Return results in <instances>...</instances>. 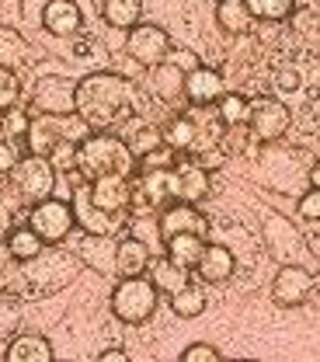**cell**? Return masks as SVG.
<instances>
[{"instance_id": "1f68e13d", "label": "cell", "mask_w": 320, "mask_h": 362, "mask_svg": "<svg viewBox=\"0 0 320 362\" xmlns=\"http://www.w3.org/2000/svg\"><path fill=\"white\" fill-rule=\"evenodd\" d=\"M254 21H285L296 11V0H247Z\"/></svg>"}, {"instance_id": "f1b7e54d", "label": "cell", "mask_w": 320, "mask_h": 362, "mask_svg": "<svg viewBox=\"0 0 320 362\" xmlns=\"http://www.w3.org/2000/svg\"><path fill=\"white\" fill-rule=\"evenodd\" d=\"M265 237H268L272 255H278V258H282V244H289L292 251H300V247H303L300 233L292 230V223H285L282 216H268V220H265Z\"/></svg>"}, {"instance_id": "83f0119b", "label": "cell", "mask_w": 320, "mask_h": 362, "mask_svg": "<svg viewBox=\"0 0 320 362\" xmlns=\"http://www.w3.org/2000/svg\"><path fill=\"white\" fill-rule=\"evenodd\" d=\"M216 115H220L223 126H247V119H251V98H244L237 90H227L216 101Z\"/></svg>"}, {"instance_id": "ee69618b", "label": "cell", "mask_w": 320, "mask_h": 362, "mask_svg": "<svg viewBox=\"0 0 320 362\" xmlns=\"http://www.w3.org/2000/svg\"><path fill=\"white\" fill-rule=\"evenodd\" d=\"M310 188H320V160L310 168Z\"/></svg>"}, {"instance_id": "9a60e30c", "label": "cell", "mask_w": 320, "mask_h": 362, "mask_svg": "<svg viewBox=\"0 0 320 362\" xmlns=\"http://www.w3.org/2000/svg\"><path fill=\"white\" fill-rule=\"evenodd\" d=\"M42 28L56 39H73L84 28V11L73 0H46L42 7Z\"/></svg>"}, {"instance_id": "ffe728a7", "label": "cell", "mask_w": 320, "mask_h": 362, "mask_svg": "<svg viewBox=\"0 0 320 362\" xmlns=\"http://www.w3.org/2000/svg\"><path fill=\"white\" fill-rule=\"evenodd\" d=\"M160 133H164V143H167V146H174L178 153H191V150L198 146V122H195V115H191V112H178V115H171V119L160 126Z\"/></svg>"}, {"instance_id": "f35d334b", "label": "cell", "mask_w": 320, "mask_h": 362, "mask_svg": "<svg viewBox=\"0 0 320 362\" xmlns=\"http://www.w3.org/2000/svg\"><path fill=\"white\" fill-rule=\"evenodd\" d=\"M300 216L303 220H320V188H310L307 195H300Z\"/></svg>"}, {"instance_id": "d590c367", "label": "cell", "mask_w": 320, "mask_h": 362, "mask_svg": "<svg viewBox=\"0 0 320 362\" xmlns=\"http://www.w3.org/2000/svg\"><path fill=\"white\" fill-rule=\"evenodd\" d=\"M18 160H21V150H18V143H14V139H7V136L0 133V178H7V175L18 168Z\"/></svg>"}, {"instance_id": "30bf717a", "label": "cell", "mask_w": 320, "mask_h": 362, "mask_svg": "<svg viewBox=\"0 0 320 362\" xmlns=\"http://www.w3.org/2000/svg\"><path fill=\"white\" fill-rule=\"evenodd\" d=\"M73 90L77 84L66 81V77H42L35 90H32V101H28V112L32 115H66L73 112Z\"/></svg>"}, {"instance_id": "4fadbf2b", "label": "cell", "mask_w": 320, "mask_h": 362, "mask_svg": "<svg viewBox=\"0 0 320 362\" xmlns=\"http://www.w3.org/2000/svg\"><path fill=\"white\" fill-rule=\"evenodd\" d=\"M223 94H227V84H223V74L216 66H195L184 81V98L191 108H209Z\"/></svg>"}, {"instance_id": "8fae6325", "label": "cell", "mask_w": 320, "mask_h": 362, "mask_svg": "<svg viewBox=\"0 0 320 362\" xmlns=\"http://www.w3.org/2000/svg\"><path fill=\"white\" fill-rule=\"evenodd\" d=\"M73 220L77 226L84 230V233H97V237H112L115 230H122L126 223V216H112V213H105V209H97L91 202V195H88V185H81L77 178V188H73Z\"/></svg>"}, {"instance_id": "7402d4cb", "label": "cell", "mask_w": 320, "mask_h": 362, "mask_svg": "<svg viewBox=\"0 0 320 362\" xmlns=\"http://www.w3.org/2000/svg\"><path fill=\"white\" fill-rule=\"evenodd\" d=\"M216 25L227 35H251L254 32V14L247 0H220L216 4Z\"/></svg>"}, {"instance_id": "f546056e", "label": "cell", "mask_w": 320, "mask_h": 362, "mask_svg": "<svg viewBox=\"0 0 320 362\" xmlns=\"http://www.w3.org/2000/svg\"><path fill=\"white\" fill-rule=\"evenodd\" d=\"M171 310L178 317H198L206 310V293H202V286H195V282L182 286V289L171 296Z\"/></svg>"}, {"instance_id": "277c9868", "label": "cell", "mask_w": 320, "mask_h": 362, "mask_svg": "<svg viewBox=\"0 0 320 362\" xmlns=\"http://www.w3.org/2000/svg\"><path fill=\"white\" fill-rule=\"evenodd\" d=\"M7 178H11L18 199H21L25 206H35V202H42V199L52 195V188H56V168H52L49 157L28 153V157L18 160V168H14Z\"/></svg>"}, {"instance_id": "8992f818", "label": "cell", "mask_w": 320, "mask_h": 362, "mask_svg": "<svg viewBox=\"0 0 320 362\" xmlns=\"http://www.w3.org/2000/svg\"><path fill=\"white\" fill-rule=\"evenodd\" d=\"M247 126H251L254 139L275 143V139H282V136L289 133L292 112L278 98H272V94H258V98H251V119H247Z\"/></svg>"}, {"instance_id": "ba28073f", "label": "cell", "mask_w": 320, "mask_h": 362, "mask_svg": "<svg viewBox=\"0 0 320 362\" xmlns=\"http://www.w3.org/2000/svg\"><path fill=\"white\" fill-rule=\"evenodd\" d=\"M88 195L97 209L112 216H129L133 206V175H105V178L88 181Z\"/></svg>"}, {"instance_id": "3957f363", "label": "cell", "mask_w": 320, "mask_h": 362, "mask_svg": "<svg viewBox=\"0 0 320 362\" xmlns=\"http://www.w3.org/2000/svg\"><path fill=\"white\" fill-rule=\"evenodd\" d=\"M157 300H160V289L153 286L150 275H129L112 289L108 307L122 324H146L157 310Z\"/></svg>"}, {"instance_id": "484cf974", "label": "cell", "mask_w": 320, "mask_h": 362, "mask_svg": "<svg viewBox=\"0 0 320 362\" xmlns=\"http://www.w3.org/2000/svg\"><path fill=\"white\" fill-rule=\"evenodd\" d=\"M129 136H126V143H129V150H133V157H146L150 150H157L160 143H164V133H160V126H153V122H146V119H139L133 115L129 122Z\"/></svg>"}, {"instance_id": "52a82bcc", "label": "cell", "mask_w": 320, "mask_h": 362, "mask_svg": "<svg viewBox=\"0 0 320 362\" xmlns=\"http://www.w3.org/2000/svg\"><path fill=\"white\" fill-rule=\"evenodd\" d=\"M126 52H129L133 63H139V66L150 70V66H157V63L167 59V52H171V35H167V28H160V25H153V21H143L136 28H129Z\"/></svg>"}, {"instance_id": "60d3db41", "label": "cell", "mask_w": 320, "mask_h": 362, "mask_svg": "<svg viewBox=\"0 0 320 362\" xmlns=\"http://www.w3.org/2000/svg\"><path fill=\"white\" fill-rule=\"evenodd\" d=\"M167 59H171L174 66H182L184 74H191L195 66H202V63H198V56H195L191 49H174V45H171V52H167Z\"/></svg>"}, {"instance_id": "7bdbcfd3", "label": "cell", "mask_w": 320, "mask_h": 362, "mask_svg": "<svg viewBox=\"0 0 320 362\" xmlns=\"http://www.w3.org/2000/svg\"><path fill=\"white\" fill-rule=\"evenodd\" d=\"M97 359L101 362H129V352H126V349H108V352H101Z\"/></svg>"}, {"instance_id": "ac0fdd59", "label": "cell", "mask_w": 320, "mask_h": 362, "mask_svg": "<svg viewBox=\"0 0 320 362\" xmlns=\"http://www.w3.org/2000/svg\"><path fill=\"white\" fill-rule=\"evenodd\" d=\"M150 262H153V255H150V247H146L139 237H122V240L115 244V272H119V279L146 275Z\"/></svg>"}, {"instance_id": "e0dca14e", "label": "cell", "mask_w": 320, "mask_h": 362, "mask_svg": "<svg viewBox=\"0 0 320 362\" xmlns=\"http://www.w3.org/2000/svg\"><path fill=\"white\" fill-rule=\"evenodd\" d=\"M184 81H188V74H184L182 66H174L171 59L150 66V94L160 98V101H167V105L184 98Z\"/></svg>"}, {"instance_id": "cb8c5ba5", "label": "cell", "mask_w": 320, "mask_h": 362, "mask_svg": "<svg viewBox=\"0 0 320 362\" xmlns=\"http://www.w3.org/2000/svg\"><path fill=\"white\" fill-rule=\"evenodd\" d=\"M146 275L153 279V286H157L164 296H174L182 286H188V282H191V279H188L191 272L182 269V265H174L167 255H164V258H153V262H150V269H146Z\"/></svg>"}, {"instance_id": "d6a6232c", "label": "cell", "mask_w": 320, "mask_h": 362, "mask_svg": "<svg viewBox=\"0 0 320 362\" xmlns=\"http://www.w3.org/2000/svg\"><path fill=\"white\" fill-rule=\"evenodd\" d=\"M21 101V81H18V70H7L0 66V115Z\"/></svg>"}, {"instance_id": "4316f807", "label": "cell", "mask_w": 320, "mask_h": 362, "mask_svg": "<svg viewBox=\"0 0 320 362\" xmlns=\"http://www.w3.org/2000/svg\"><path fill=\"white\" fill-rule=\"evenodd\" d=\"M101 14H105V21H108L112 28L129 32V28H136L139 25L143 0H105V4H101Z\"/></svg>"}, {"instance_id": "6da1fadb", "label": "cell", "mask_w": 320, "mask_h": 362, "mask_svg": "<svg viewBox=\"0 0 320 362\" xmlns=\"http://www.w3.org/2000/svg\"><path fill=\"white\" fill-rule=\"evenodd\" d=\"M139 101L136 84L126 81L122 74H108V70H94L84 81H77L73 90V112L84 115L91 122V129H115L122 122H129Z\"/></svg>"}, {"instance_id": "5b68a950", "label": "cell", "mask_w": 320, "mask_h": 362, "mask_svg": "<svg viewBox=\"0 0 320 362\" xmlns=\"http://www.w3.org/2000/svg\"><path fill=\"white\" fill-rule=\"evenodd\" d=\"M73 206L66 202V199H42V202H35L32 206V213H28V226L46 240V244H63L66 237H70V230H73Z\"/></svg>"}, {"instance_id": "7c38bea8", "label": "cell", "mask_w": 320, "mask_h": 362, "mask_svg": "<svg viewBox=\"0 0 320 362\" xmlns=\"http://www.w3.org/2000/svg\"><path fill=\"white\" fill-rule=\"evenodd\" d=\"M310 279H314V275L303 269V265L285 262L272 279V300L278 307H300V303L310 296Z\"/></svg>"}, {"instance_id": "74e56055", "label": "cell", "mask_w": 320, "mask_h": 362, "mask_svg": "<svg viewBox=\"0 0 320 362\" xmlns=\"http://www.w3.org/2000/svg\"><path fill=\"white\" fill-rule=\"evenodd\" d=\"M191 157H195V160H198L206 171H216V168H223V164H227V153H223V146H202V150H195Z\"/></svg>"}, {"instance_id": "d4e9b609", "label": "cell", "mask_w": 320, "mask_h": 362, "mask_svg": "<svg viewBox=\"0 0 320 362\" xmlns=\"http://www.w3.org/2000/svg\"><path fill=\"white\" fill-rule=\"evenodd\" d=\"M4 244H7L11 258H14V262H21V265H25V262H35V258L46 251V240H42V237H39L28 223L14 226V230H11V237H7Z\"/></svg>"}, {"instance_id": "ab89813d", "label": "cell", "mask_w": 320, "mask_h": 362, "mask_svg": "<svg viewBox=\"0 0 320 362\" xmlns=\"http://www.w3.org/2000/svg\"><path fill=\"white\" fill-rule=\"evenodd\" d=\"M73 59H91V56H101V45L88 39V35H73V49H70Z\"/></svg>"}, {"instance_id": "b9f144b4", "label": "cell", "mask_w": 320, "mask_h": 362, "mask_svg": "<svg viewBox=\"0 0 320 362\" xmlns=\"http://www.w3.org/2000/svg\"><path fill=\"white\" fill-rule=\"evenodd\" d=\"M11 262H14V258H11L7 244H0V286H4V282L11 279Z\"/></svg>"}, {"instance_id": "8d00e7d4", "label": "cell", "mask_w": 320, "mask_h": 362, "mask_svg": "<svg viewBox=\"0 0 320 362\" xmlns=\"http://www.w3.org/2000/svg\"><path fill=\"white\" fill-rule=\"evenodd\" d=\"M182 362H220V349L206 345V341H195L182 352Z\"/></svg>"}, {"instance_id": "5bb4252c", "label": "cell", "mask_w": 320, "mask_h": 362, "mask_svg": "<svg viewBox=\"0 0 320 362\" xmlns=\"http://www.w3.org/2000/svg\"><path fill=\"white\" fill-rule=\"evenodd\" d=\"M160 237L167 240V237H174V233H206L209 230V220L195 209V202H167L164 209H160Z\"/></svg>"}, {"instance_id": "7a4b0ae2", "label": "cell", "mask_w": 320, "mask_h": 362, "mask_svg": "<svg viewBox=\"0 0 320 362\" xmlns=\"http://www.w3.org/2000/svg\"><path fill=\"white\" fill-rule=\"evenodd\" d=\"M81 181H94L105 175H136V157L126 143V136H115L112 129H94L77 146V171Z\"/></svg>"}, {"instance_id": "4dcf8cb0", "label": "cell", "mask_w": 320, "mask_h": 362, "mask_svg": "<svg viewBox=\"0 0 320 362\" xmlns=\"http://www.w3.org/2000/svg\"><path fill=\"white\" fill-rule=\"evenodd\" d=\"M28 126H32V112H28V108H21V101H18V105H11V108L0 115V133L7 136V139H14V143H25Z\"/></svg>"}, {"instance_id": "2e32d148", "label": "cell", "mask_w": 320, "mask_h": 362, "mask_svg": "<svg viewBox=\"0 0 320 362\" xmlns=\"http://www.w3.org/2000/svg\"><path fill=\"white\" fill-rule=\"evenodd\" d=\"M237 272V258L233 251L223 247V244H206L198 265H195V279L206 282V286H220V282H230Z\"/></svg>"}, {"instance_id": "836d02e7", "label": "cell", "mask_w": 320, "mask_h": 362, "mask_svg": "<svg viewBox=\"0 0 320 362\" xmlns=\"http://www.w3.org/2000/svg\"><path fill=\"white\" fill-rule=\"evenodd\" d=\"M300 11H296V28H303L307 35L320 39V0H296Z\"/></svg>"}, {"instance_id": "d6986e66", "label": "cell", "mask_w": 320, "mask_h": 362, "mask_svg": "<svg viewBox=\"0 0 320 362\" xmlns=\"http://www.w3.org/2000/svg\"><path fill=\"white\" fill-rule=\"evenodd\" d=\"M35 59H39V49L28 42L18 28H0V66L21 70V66H28Z\"/></svg>"}, {"instance_id": "603a6c76", "label": "cell", "mask_w": 320, "mask_h": 362, "mask_svg": "<svg viewBox=\"0 0 320 362\" xmlns=\"http://www.w3.org/2000/svg\"><path fill=\"white\" fill-rule=\"evenodd\" d=\"M164 247H167V258H171L174 265L195 272L202 251H206V233H174V237L164 240Z\"/></svg>"}, {"instance_id": "44dd1931", "label": "cell", "mask_w": 320, "mask_h": 362, "mask_svg": "<svg viewBox=\"0 0 320 362\" xmlns=\"http://www.w3.org/2000/svg\"><path fill=\"white\" fill-rule=\"evenodd\" d=\"M4 356H7V362H52V345H49L46 334L25 331L7 345Z\"/></svg>"}, {"instance_id": "9c48e42d", "label": "cell", "mask_w": 320, "mask_h": 362, "mask_svg": "<svg viewBox=\"0 0 320 362\" xmlns=\"http://www.w3.org/2000/svg\"><path fill=\"white\" fill-rule=\"evenodd\" d=\"M171 192L178 202H202L213 192V178L191 153H182V160L171 168Z\"/></svg>"}, {"instance_id": "e575fe53", "label": "cell", "mask_w": 320, "mask_h": 362, "mask_svg": "<svg viewBox=\"0 0 320 362\" xmlns=\"http://www.w3.org/2000/svg\"><path fill=\"white\" fill-rule=\"evenodd\" d=\"M18 206H25V202H21V199L0 202V244L11 237V230H14V226L21 223V220H18V216H21V213H18Z\"/></svg>"}]
</instances>
